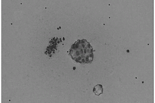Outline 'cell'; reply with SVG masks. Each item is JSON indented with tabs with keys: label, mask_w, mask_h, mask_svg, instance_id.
Returning <instances> with one entry per match:
<instances>
[{
	"label": "cell",
	"mask_w": 155,
	"mask_h": 103,
	"mask_svg": "<svg viewBox=\"0 0 155 103\" xmlns=\"http://www.w3.org/2000/svg\"><path fill=\"white\" fill-rule=\"evenodd\" d=\"M93 92L94 94L97 96H99L101 94H102L103 93V87L102 85L101 84H99L95 86L93 88Z\"/></svg>",
	"instance_id": "7a4b0ae2"
},
{
	"label": "cell",
	"mask_w": 155,
	"mask_h": 103,
	"mask_svg": "<svg viewBox=\"0 0 155 103\" xmlns=\"http://www.w3.org/2000/svg\"><path fill=\"white\" fill-rule=\"evenodd\" d=\"M69 55L78 63H91L93 59V48L87 40H78L69 50Z\"/></svg>",
	"instance_id": "6da1fadb"
}]
</instances>
